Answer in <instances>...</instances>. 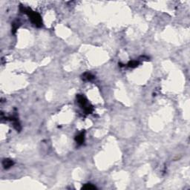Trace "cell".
<instances>
[{
  "mask_svg": "<svg viewBox=\"0 0 190 190\" xmlns=\"http://www.w3.org/2000/svg\"><path fill=\"white\" fill-rule=\"evenodd\" d=\"M21 10L25 14H26L31 19V22L37 27H40L42 26V19H41V16H39V14H38L37 13L31 11V9L30 8H25L24 7H21Z\"/></svg>",
  "mask_w": 190,
  "mask_h": 190,
  "instance_id": "cell-1",
  "label": "cell"
},
{
  "mask_svg": "<svg viewBox=\"0 0 190 190\" xmlns=\"http://www.w3.org/2000/svg\"><path fill=\"white\" fill-rule=\"evenodd\" d=\"M77 99L78 100V103L82 106V108H84L86 114H91L93 112V107L91 106H90L89 104H88L87 100L83 96L79 94L77 96Z\"/></svg>",
  "mask_w": 190,
  "mask_h": 190,
  "instance_id": "cell-2",
  "label": "cell"
},
{
  "mask_svg": "<svg viewBox=\"0 0 190 190\" xmlns=\"http://www.w3.org/2000/svg\"><path fill=\"white\" fill-rule=\"evenodd\" d=\"M84 133L83 132H82V133H80L79 134L78 136H77V137H76V141L77 142V143L78 144H82L83 142H84Z\"/></svg>",
  "mask_w": 190,
  "mask_h": 190,
  "instance_id": "cell-3",
  "label": "cell"
},
{
  "mask_svg": "<svg viewBox=\"0 0 190 190\" xmlns=\"http://www.w3.org/2000/svg\"><path fill=\"white\" fill-rule=\"evenodd\" d=\"M14 164V162L11 161V160H9V159H6L3 161V166L5 169H7L9 167L12 166V165Z\"/></svg>",
  "mask_w": 190,
  "mask_h": 190,
  "instance_id": "cell-4",
  "label": "cell"
},
{
  "mask_svg": "<svg viewBox=\"0 0 190 190\" xmlns=\"http://www.w3.org/2000/svg\"><path fill=\"white\" fill-rule=\"evenodd\" d=\"M83 79H85V80L90 81V80H91V79H94V76L91 74H90V73H85V74H84Z\"/></svg>",
  "mask_w": 190,
  "mask_h": 190,
  "instance_id": "cell-5",
  "label": "cell"
},
{
  "mask_svg": "<svg viewBox=\"0 0 190 190\" xmlns=\"http://www.w3.org/2000/svg\"><path fill=\"white\" fill-rule=\"evenodd\" d=\"M83 189H89V190H91V189H96V186H93L92 184L91 183H88V184H85V186H83Z\"/></svg>",
  "mask_w": 190,
  "mask_h": 190,
  "instance_id": "cell-6",
  "label": "cell"
},
{
  "mask_svg": "<svg viewBox=\"0 0 190 190\" xmlns=\"http://www.w3.org/2000/svg\"><path fill=\"white\" fill-rule=\"evenodd\" d=\"M139 65V62L137 61H131L128 63V66L130 68H135Z\"/></svg>",
  "mask_w": 190,
  "mask_h": 190,
  "instance_id": "cell-7",
  "label": "cell"
}]
</instances>
